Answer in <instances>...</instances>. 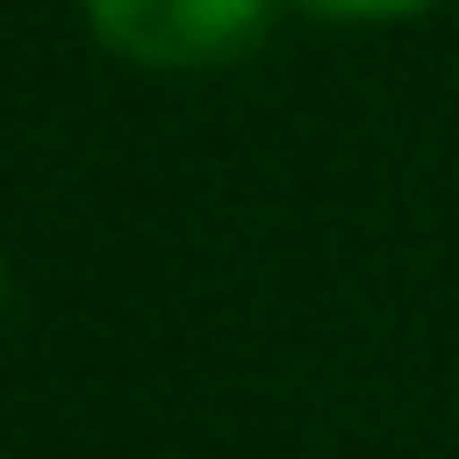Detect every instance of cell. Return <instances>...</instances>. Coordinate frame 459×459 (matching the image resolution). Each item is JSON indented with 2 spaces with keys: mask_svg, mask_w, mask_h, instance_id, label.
I'll return each mask as SVG.
<instances>
[{
  "mask_svg": "<svg viewBox=\"0 0 459 459\" xmlns=\"http://www.w3.org/2000/svg\"><path fill=\"white\" fill-rule=\"evenodd\" d=\"M81 8L113 56L153 65V73H194L258 40L274 0H81Z\"/></svg>",
  "mask_w": 459,
  "mask_h": 459,
  "instance_id": "6da1fadb",
  "label": "cell"
},
{
  "mask_svg": "<svg viewBox=\"0 0 459 459\" xmlns=\"http://www.w3.org/2000/svg\"><path fill=\"white\" fill-rule=\"evenodd\" d=\"M315 8H331V16H411L428 0H315Z\"/></svg>",
  "mask_w": 459,
  "mask_h": 459,
  "instance_id": "7a4b0ae2",
  "label": "cell"
},
{
  "mask_svg": "<svg viewBox=\"0 0 459 459\" xmlns=\"http://www.w3.org/2000/svg\"><path fill=\"white\" fill-rule=\"evenodd\" d=\"M0 290H8V266H0Z\"/></svg>",
  "mask_w": 459,
  "mask_h": 459,
  "instance_id": "3957f363",
  "label": "cell"
}]
</instances>
